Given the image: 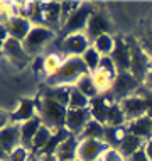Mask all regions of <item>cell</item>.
<instances>
[{
	"label": "cell",
	"instance_id": "9a60e30c",
	"mask_svg": "<svg viewBox=\"0 0 152 161\" xmlns=\"http://www.w3.org/2000/svg\"><path fill=\"white\" fill-rule=\"evenodd\" d=\"M3 53L8 56L10 63L17 64V66H25L29 59V54L25 53L24 44L20 41H17L14 37H8L5 42H3Z\"/></svg>",
	"mask_w": 152,
	"mask_h": 161
},
{
	"label": "cell",
	"instance_id": "5bb4252c",
	"mask_svg": "<svg viewBox=\"0 0 152 161\" xmlns=\"http://www.w3.org/2000/svg\"><path fill=\"white\" fill-rule=\"evenodd\" d=\"M110 29H112V25H110V22H108L107 17L103 14H100V12H95V14L90 17L85 34H86V37L91 41V44H93V41L98 39L100 36H103V34H110Z\"/></svg>",
	"mask_w": 152,
	"mask_h": 161
},
{
	"label": "cell",
	"instance_id": "ac0fdd59",
	"mask_svg": "<svg viewBox=\"0 0 152 161\" xmlns=\"http://www.w3.org/2000/svg\"><path fill=\"white\" fill-rule=\"evenodd\" d=\"M127 132L134 134V136L140 137L142 141H150L152 139V117L144 115L137 120H132L127 125Z\"/></svg>",
	"mask_w": 152,
	"mask_h": 161
},
{
	"label": "cell",
	"instance_id": "ffe728a7",
	"mask_svg": "<svg viewBox=\"0 0 152 161\" xmlns=\"http://www.w3.org/2000/svg\"><path fill=\"white\" fill-rule=\"evenodd\" d=\"M44 22L42 25L44 27H49L51 25L53 27H63V7H61V3L58 2H49V3H44Z\"/></svg>",
	"mask_w": 152,
	"mask_h": 161
},
{
	"label": "cell",
	"instance_id": "74e56055",
	"mask_svg": "<svg viewBox=\"0 0 152 161\" xmlns=\"http://www.w3.org/2000/svg\"><path fill=\"white\" fill-rule=\"evenodd\" d=\"M39 161H58L56 156H37Z\"/></svg>",
	"mask_w": 152,
	"mask_h": 161
},
{
	"label": "cell",
	"instance_id": "f35d334b",
	"mask_svg": "<svg viewBox=\"0 0 152 161\" xmlns=\"http://www.w3.org/2000/svg\"><path fill=\"white\" fill-rule=\"evenodd\" d=\"M34 161H36V159H34ZM37 161H39V159H37Z\"/></svg>",
	"mask_w": 152,
	"mask_h": 161
},
{
	"label": "cell",
	"instance_id": "4dcf8cb0",
	"mask_svg": "<svg viewBox=\"0 0 152 161\" xmlns=\"http://www.w3.org/2000/svg\"><path fill=\"white\" fill-rule=\"evenodd\" d=\"M63 59H59V56L58 54H51V56H47V58L44 59V63H42V68H44V71L47 73V76H54L56 73L59 71V68L63 66Z\"/></svg>",
	"mask_w": 152,
	"mask_h": 161
},
{
	"label": "cell",
	"instance_id": "4fadbf2b",
	"mask_svg": "<svg viewBox=\"0 0 152 161\" xmlns=\"http://www.w3.org/2000/svg\"><path fill=\"white\" fill-rule=\"evenodd\" d=\"M0 141H2V154H10L15 147L22 146L20 144V124L8 122V125L2 127Z\"/></svg>",
	"mask_w": 152,
	"mask_h": 161
},
{
	"label": "cell",
	"instance_id": "9c48e42d",
	"mask_svg": "<svg viewBox=\"0 0 152 161\" xmlns=\"http://www.w3.org/2000/svg\"><path fill=\"white\" fill-rule=\"evenodd\" d=\"M120 107H122V110H123L125 117H127V122L137 120V119H140V117L149 114L145 100L142 97H139V95H130V97L123 98L120 102Z\"/></svg>",
	"mask_w": 152,
	"mask_h": 161
},
{
	"label": "cell",
	"instance_id": "e575fe53",
	"mask_svg": "<svg viewBox=\"0 0 152 161\" xmlns=\"http://www.w3.org/2000/svg\"><path fill=\"white\" fill-rule=\"evenodd\" d=\"M127 161H150L149 158H147V154H145V151H144V147H142L140 151H137L135 154L132 156V158H128Z\"/></svg>",
	"mask_w": 152,
	"mask_h": 161
},
{
	"label": "cell",
	"instance_id": "277c9868",
	"mask_svg": "<svg viewBox=\"0 0 152 161\" xmlns=\"http://www.w3.org/2000/svg\"><path fill=\"white\" fill-rule=\"evenodd\" d=\"M139 88H140V81H139L130 71H125V73H118V75H117L113 83H112L110 93H112V97L115 98V102L120 103L123 98L130 97V95L134 92H137Z\"/></svg>",
	"mask_w": 152,
	"mask_h": 161
},
{
	"label": "cell",
	"instance_id": "4316f807",
	"mask_svg": "<svg viewBox=\"0 0 152 161\" xmlns=\"http://www.w3.org/2000/svg\"><path fill=\"white\" fill-rule=\"evenodd\" d=\"M127 122L123 110H122L120 103L113 102L108 108V115H107V125H113V127H123V124Z\"/></svg>",
	"mask_w": 152,
	"mask_h": 161
},
{
	"label": "cell",
	"instance_id": "cb8c5ba5",
	"mask_svg": "<svg viewBox=\"0 0 152 161\" xmlns=\"http://www.w3.org/2000/svg\"><path fill=\"white\" fill-rule=\"evenodd\" d=\"M75 86L80 90L81 93H85L90 100H93L95 97H98V95H100V90L97 88V85H95V80H93V75H91V73L81 76L80 80L76 81Z\"/></svg>",
	"mask_w": 152,
	"mask_h": 161
},
{
	"label": "cell",
	"instance_id": "ba28073f",
	"mask_svg": "<svg viewBox=\"0 0 152 161\" xmlns=\"http://www.w3.org/2000/svg\"><path fill=\"white\" fill-rule=\"evenodd\" d=\"M91 119H93V115H91L90 108H68L66 129L75 136H80Z\"/></svg>",
	"mask_w": 152,
	"mask_h": 161
},
{
	"label": "cell",
	"instance_id": "603a6c76",
	"mask_svg": "<svg viewBox=\"0 0 152 161\" xmlns=\"http://www.w3.org/2000/svg\"><path fill=\"white\" fill-rule=\"evenodd\" d=\"M127 136V129L123 127H113V125H105V134H103V141L108 144L112 149H118L123 137Z\"/></svg>",
	"mask_w": 152,
	"mask_h": 161
},
{
	"label": "cell",
	"instance_id": "6da1fadb",
	"mask_svg": "<svg viewBox=\"0 0 152 161\" xmlns=\"http://www.w3.org/2000/svg\"><path fill=\"white\" fill-rule=\"evenodd\" d=\"M88 68H86V64L83 61V58L81 56H71V58H66L63 63V66L59 68V71L56 73L54 76H51L49 80H47V85L51 86H66L69 83H75L80 80L81 76L88 75Z\"/></svg>",
	"mask_w": 152,
	"mask_h": 161
},
{
	"label": "cell",
	"instance_id": "1f68e13d",
	"mask_svg": "<svg viewBox=\"0 0 152 161\" xmlns=\"http://www.w3.org/2000/svg\"><path fill=\"white\" fill-rule=\"evenodd\" d=\"M2 161H30V149L24 146H19L10 154H2Z\"/></svg>",
	"mask_w": 152,
	"mask_h": 161
},
{
	"label": "cell",
	"instance_id": "f1b7e54d",
	"mask_svg": "<svg viewBox=\"0 0 152 161\" xmlns=\"http://www.w3.org/2000/svg\"><path fill=\"white\" fill-rule=\"evenodd\" d=\"M81 58H83V61H85V64H86V68H88V71L93 75L95 71H98L100 63H102V58H103V56L100 54L97 49H95L93 44H91L88 49H86V53L81 56Z\"/></svg>",
	"mask_w": 152,
	"mask_h": 161
},
{
	"label": "cell",
	"instance_id": "7a4b0ae2",
	"mask_svg": "<svg viewBox=\"0 0 152 161\" xmlns=\"http://www.w3.org/2000/svg\"><path fill=\"white\" fill-rule=\"evenodd\" d=\"M37 115L42 119V124L47 125L53 130H59L66 127V117H68V107L61 105L53 100H46L37 97Z\"/></svg>",
	"mask_w": 152,
	"mask_h": 161
},
{
	"label": "cell",
	"instance_id": "52a82bcc",
	"mask_svg": "<svg viewBox=\"0 0 152 161\" xmlns=\"http://www.w3.org/2000/svg\"><path fill=\"white\" fill-rule=\"evenodd\" d=\"M107 149H108V144L105 141L85 139V141H80L76 159L78 161H98V159H102V156L105 154Z\"/></svg>",
	"mask_w": 152,
	"mask_h": 161
},
{
	"label": "cell",
	"instance_id": "3957f363",
	"mask_svg": "<svg viewBox=\"0 0 152 161\" xmlns=\"http://www.w3.org/2000/svg\"><path fill=\"white\" fill-rule=\"evenodd\" d=\"M93 14H95V10H93V7H91L90 3L80 5L66 19V22L63 24V27H61V34H63V36L61 37H68V36H71V34H78L81 31H86L88 20Z\"/></svg>",
	"mask_w": 152,
	"mask_h": 161
},
{
	"label": "cell",
	"instance_id": "2e32d148",
	"mask_svg": "<svg viewBox=\"0 0 152 161\" xmlns=\"http://www.w3.org/2000/svg\"><path fill=\"white\" fill-rule=\"evenodd\" d=\"M36 110H37L36 100H32V98L20 100L19 105H17V108L10 114V122L12 124H24V122H27V120L37 117Z\"/></svg>",
	"mask_w": 152,
	"mask_h": 161
},
{
	"label": "cell",
	"instance_id": "8992f818",
	"mask_svg": "<svg viewBox=\"0 0 152 161\" xmlns=\"http://www.w3.org/2000/svg\"><path fill=\"white\" fill-rule=\"evenodd\" d=\"M90 46H91V41L83 32L71 34L68 37H61V41H59L61 53L68 54V58H71V56H83Z\"/></svg>",
	"mask_w": 152,
	"mask_h": 161
},
{
	"label": "cell",
	"instance_id": "8fae6325",
	"mask_svg": "<svg viewBox=\"0 0 152 161\" xmlns=\"http://www.w3.org/2000/svg\"><path fill=\"white\" fill-rule=\"evenodd\" d=\"M2 24L7 27L8 36L17 39V41H20V42L25 41V37L29 36V32L32 31V27H34L32 22L22 15H12L7 22H2Z\"/></svg>",
	"mask_w": 152,
	"mask_h": 161
},
{
	"label": "cell",
	"instance_id": "60d3db41",
	"mask_svg": "<svg viewBox=\"0 0 152 161\" xmlns=\"http://www.w3.org/2000/svg\"><path fill=\"white\" fill-rule=\"evenodd\" d=\"M76 161H78V159H76Z\"/></svg>",
	"mask_w": 152,
	"mask_h": 161
},
{
	"label": "cell",
	"instance_id": "f546056e",
	"mask_svg": "<svg viewBox=\"0 0 152 161\" xmlns=\"http://www.w3.org/2000/svg\"><path fill=\"white\" fill-rule=\"evenodd\" d=\"M91 100L86 97L85 93H81L76 86H71V95H69V105L68 108H90Z\"/></svg>",
	"mask_w": 152,
	"mask_h": 161
},
{
	"label": "cell",
	"instance_id": "e0dca14e",
	"mask_svg": "<svg viewBox=\"0 0 152 161\" xmlns=\"http://www.w3.org/2000/svg\"><path fill=\"white\" fill-rule=\"evenodd\" d=\"M41 125H42V119L39 115L34 117V119H30V120H27V122L20 124V144L32 151L34 137H36V134L39 132Z\"/></svg>",
	"mask_w": 152,
	"mask_h": 161
},
{
	"label": "cell",
	"instance_id": "d4e9b609",
	"mask_svg": "<svg viewBox=\"0 0 152 161\" xmlns=\"http://www.w3.org/2000/svg\"><path fill=\"white\" fill-rule=\"evenodd\" d=\"M103 134H105V125L100 124L98 120L91 119L88 125L83 129V132L80 134V141H85V139H98V141H103Z\"/></svg>",
	"mask_w": 152,
	"mask_h": 161
},
{
	"label": "cell",
	"instance_id": "30bf717a",
	"mask_svg": "<svg viewBox=\"0 0 152 161\" xmlns=\"http://www.w3.org/2000/svg\"><path fill=\"white\" fill-rule=\"evenodd\" d=\"M110 58L113 59L118 73L130 71V68H132V53H130V46L123 39H115V47H113V53L110 54Z\"/></svg>",
	"mask_w": 152,
	"mask_h": 161
},
{
	"label": "cell",
	"instance_id": "83f0119b",
	"mask_svg": "<svg viewBox=\"0 0 152 161\" xmlns=\"http://www.w3.org/2000/svg\"><path fill=\"white\" fill-rule=\"evenodd\" d=\"M93 47L98 51L102 56H110L113 53V47H115V39L110 36V34H103L98 39L93 41Z\"/></svg>",
	"mask_w": 152,
	"mask_h": 161
},
{
	"label": "cell",
	"instance_id": "d6a6232c",
	"mask_svg": "<svg viewBox=\"0 0 152 161\" xmlns=\"http://www.w3.org/2000/svg\"><path fill=\"white\" fill-rule=\"evenodd\" d=\"M98 69H100V71H103V73H107V75H108V76H112L113 80L117 78V75H118V69H117L115 63H113V59H112L110 56H103Z\"/></svg>",
	"mask_w": 152,
	"mask_h": 161
},
{
	"label": "cell",
	"instance_id": "d6986e66",
	"mask_svg": "<svg viewBox=\"0 0 152 161\" xmlns=\"http://www.w3.org/2000/svg\"><path fill=\"white\" fill-rule=\"evenodd\" d=\"M69 95H71V86H51L47 85L44 86V90L41 92L39 97L41 98H46V100H53V102H58L61 105L68 107L69 105Z\"/></svg>",
	"mask_w": 152,
	"mask_h": 161
},
{
	"label": "cell",
	"instance_id": "8d00e7d4",
	"mask_svg": "<svg viewBox=\"0 0 152 161\" xmlns=\"http://www.w3.org/2000/svg\"><path fill=\"white\" fill-rule=\"evenodd\" d=\"M145 85H147V88L152 90V69L147 73V76H145Z\"/></svg>",
	"mask_w": 152,
	"mask_h": 161
},
{
	"label": "cell",
	"instance_id": "5b68a950",
	"mask_svg": "<svg viewBox=\"0 0 152 161\" xmlns=\"http://www.w3.org/2000/svg\"><path fill=\"white\" fill-rule=\"evenodd\" d=\"M54 39V31L44 25H34L32 31L29 32V36L25 37V41L22 42L24 49L27 54H36L39 49H42L44 46H47L51 41Z\"/></svg>",
	"mask_w": 152,
	"mask_h": 161
},
{
	"label": "cell",
	"instance_id": "ab89813d",
	"mask_svg": "<svg viewBox=\"0 0 152 161\" xmlns=\"http://www.w3.org/2000/svg\"><path fill=\"white\" fill-rule=\"evenodd\" d=\"M150 117H152V115H150Z\"/></svg>",
	"mask_w": 152,
	"mask_h": 161
},
{
	"label": "cell",
	"instance_id": "d590c367",
	"mask_svg": "<svg viewBox=\"0 0 152 161\" xmlns=\"http://www.w3.org/2000/svg\"><path fill=\"white\" fill-rule=\"evenodd\" d=\"M144 151H145L147 158L152 161V139H150V141H147L145 144H144Z\"/></svg>",
	"mask_w": 152,
	"mask_h": 161
},
{
	"label": "cell",
	"instance_id": "484cf974",
	"mask_svg": "<svg viewBox=\"0 0 152 161\" xmlns=\"http://www.w3.org/2000/svg\"><path fill=\"white\" fill-rule=\"evenodd\" d=\"M53 134H54V130L53 129H49L47 125L42 124L41 125V129H39V132L36 134V137H34V142H32V153H41L44 147L49 144V141H51V137H53Z\"/></svg>",
	"mask_w": 152,
	"mask_h": 161
},
{
	"label": "cell",
	"instance_id": "7402d4cb",
	"mask_svg": "<svg viewBox=\"0 0 152 161\" xmlns=\"http://www.w3.org/2000/svg\"><path fill=\"white\" fill-rule=\"evenodd\" d=\"M144 144H145V142L142 141L140 137H137V136H134V134L127 132V136L123 137L122 144L118 146V151H120V154L123 156L125 159H128V158H132L137 151H140L142 147H144Z\"/></svg>",
	"mask_w": 152,
	"mask_h": 161
},
{
	"label": "cell",
	"instance_id": "7c38bea8",
	"mask_svg": "<svg viewBox=\"0 0 152 161\" xmlns=\"http://www.w3.org/2000/svg\"><path fill=\"white\" fill-rule=\"evenodd\" d=\"M128 46H130V53H132V68H130V73H132L139 81L145 80L147 73L150 71L149 69V64H150L149 61L150 59L142 53V49L134 41H132V44H128Z\"/></svg>",
	"mask_w": 152,
	"mask_h": 161
},
{
	"label": "cell",
	"instance_id": "44dd1931",
	"mask_svg": "<svg viewBox=\"0 0 152 161\" xmlns=\"http://www.w3.org/2000/svg\"><path fill=\"white\" fill-rule=\"evenodd\" d=\"M78 146H80V137L71 134L66 141L63 142L58 151H56V159L58 161H76V153H78Z\"/></svg>",
	"mask_w": 152,
	"mask_h": 161
},
{
	"label": "cell",
	"instance_id": "836d02e7",
	"mask_svg": "<svg viewBox=\"0 0 152 161\" xmlns=\"http://www.w3.org/2000/svg\"><path fill=\"white\" fill-rule=\"evenodd\" d=\"M102 159L103 161H127L120 154L118 149H112V147H108V149L105 151V154L102 156Z\"/></svg>",
	"mask_w": 152,
	"mask_h": 161
}]
</instances>
